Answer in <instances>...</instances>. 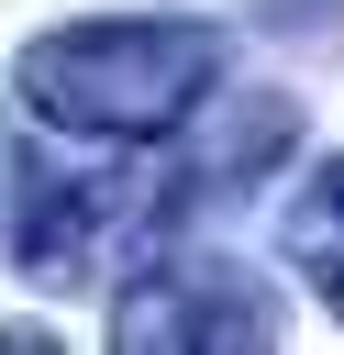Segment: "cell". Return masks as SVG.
Returning a JSON list of instances; mask_svg holds the SVG:
<instances>
[{"label":"cell","instance_id":"3","mask_svg":"<svg viewBox=\"0 0 344 355\" xmlns=\"http://www.w3.org/2000/svg\"><path fill=\"white\" fill-rule=\"evenodd\" d=\"M111 344L122 355H244V344H277V300L244 255H178V244H144L133 266H111Z\"/></svg>","mask_w":344,"mask_h":355},{"label":"cell","instance_id":"1","mask_svg":"<svg viewBox=\"0 0 344 355\" xmlns=\"http://www.w3.org/2000/svg\"><path fill=\"white\" fill-rule=\"evenodd\" d=\"M233 78V33L200 11H100L11 55V100L67 144H166Z\"/></svg>","mask_w":344,"mask_h":355},{"label":"cell","instance_id":"2","mask_svg":"<svg viewBox=\"0 0 344 355\" xmlns=\"http://www.w3.org/2000/svg\"><path fill=\"white\" fill-rule=\"evenodd\" d=\"M189 222L178 155H133V166H33L11 200V266L33 288H89L111 266H133L144 244H166Z\"/></svg>","mask_w":344,"mask_h":355},{"label":"cell","instance_id":"4","mask_svg":"<svg viewBox=\"0 0 344 355\" xmlns=\"http://www.w3.org/2000/svg\"><path fill=\"white\" fill-rule=\"evenodd\" d=\"M277 244H289V266H300V277L344 311V155H333V166H311V189L289 200Z\"/></svg>","mask_w":344,"mask_h":355}]
</instances>
